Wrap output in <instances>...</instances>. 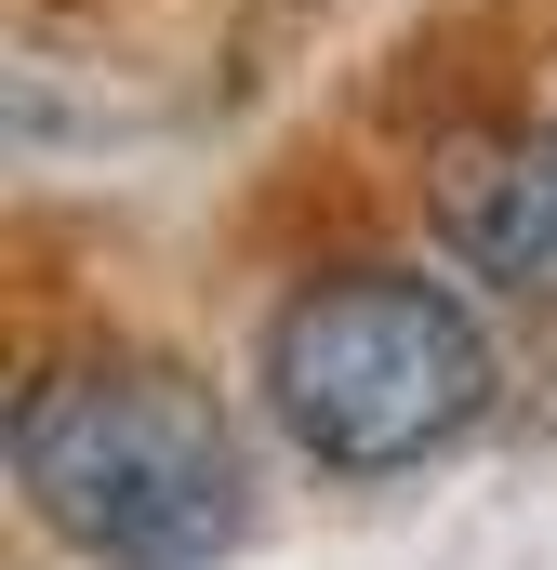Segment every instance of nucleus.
<instances>
[{"mask_svg":"<svg viewBox=\"0 0 557 570\" xmlns=\"http://www.w3.org/2000/svg\"><path fill=\"white\" fill-rule=\"evenodd\" d=\"M13 491L27 518L94 570H213L253 544V438L240 412L159 358V345H80L13 385Z\"/></svg>","mask_w":557,"mask_h":570,"instance_id":"f257e3e1","label":"nucleus"},{"mask_svg":"<svg viewBox=\"0 0 557 570\" xmlns=\"http://www.w3.org/2000/svg\"><path fill=\"white\" fill-rule=\"evenodd\" d=\"M253 385L319 478H424L491 425L505 358L491 318L424 266H319L266 305Z\"/></svg>","mask_w":557,"mask_h":570,"instance_id":"f03ea898","label":"nucleus"},{"mask_svg":"<svg viewBox=\"0 0 557 570\" xmlns=\"http://www.w3.org/2000/svg\"><path fill=\"white\" fill-rule=\"evenodd\" d=\"M424 199H438V239H451L465 279L518 292V305H557V120L545 134H465V146H438Z\"/></svg>","mask_w":557,"mask_h":570,"instance_id":"7ed1b4c3","label":"nucleus"}]
</instances>
